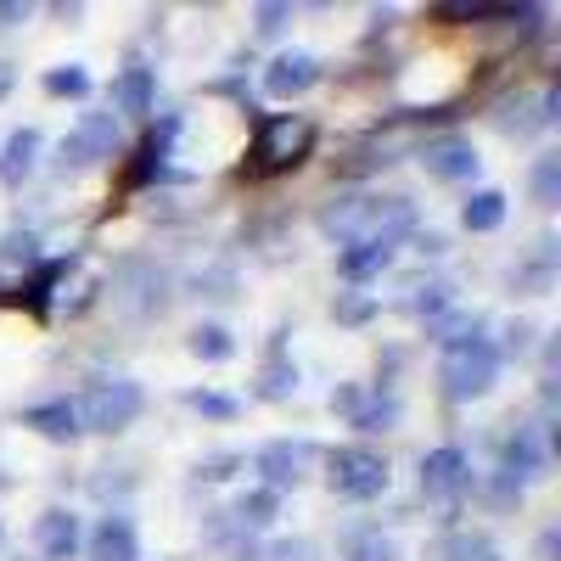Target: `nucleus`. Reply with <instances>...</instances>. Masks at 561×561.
Listing matches in <instances>:
<instances>
[{
	"label": "nucleus",
	"mask_w": 561,
	"mask_h": 561,
	"mask_svg": "<svg viewBox=\"0 0 561 561\" xmlns=\"http://www.w3.org/2000/svg\"><path fill=\"white\" fill-rule=\"evenodd\" d=\"M140 404H147V393H140V382L129 377H107V382H90V393L73 404L79 415V433H124L129 421L140 415Z\"/></svg>",
	"instance_id": "obj_1"
},
{
	"label": "nucleus",
	"mask_w": 561,
	"mask_h": 561,
	"mask_svg": "<svg viewBox=\"0 0 561 561\" xmlns=\"http://www.w3.org/2000/svg\"><path fill=\"white\" fill-rule=\"evenodd\" d=\"M438 382H444V393H449V399H460V404L483 399V393L500 382V348H494V343H483V337L460 343V348H444Z\"/></svg>",
	"instance_id": "obj_2"
},
{
	"label": "nucleus",
	"mask_w": 561,
	"mask_h": 561,
	"mask_svg": "<svg viewBox=\"0 0 561 561\" xmlns=\"http://www.w3.org/2000/svg\"><path fill=\"white\" fill-rule=\"evenodd\" d=\"M314 152V124L309 118H264L253 135V174H287Z\"/></svg>",
	"instance_id": "obj_3"
},
{
	"label": "nucleus",
	"mask_w": 561,
	"mask_h": 561,
	"mask_svg": "<svg viewBox=\"0 0 561 561\" xmlns=\"http://www.w3.org/2000/svg\"><path fill=\"white\" fill-rule=\"evenodd\" d=\"M325 483L343 500H377L388 494V460L377 449H332L325 455Z\"/></svg>",
	"instance_id": "obj_4"
},
{
	"label": "nucleus",
	"mask_w": 561,
	"mask_h": 561,
	"mask_svg": "<svg viewBox=\"0 0 561 561\" xmlns=\"http://www.w3.org/2000/svg\"><path fill=\"white\" fill-rule=\"evenodd\" d=\"M118 140H124V135H118V113H84V118L73 124V135H62L57 163H62V174H68V169H90V163L113 158Z\"/></svg>",
	"instance_id": "obj_5"
},
{
	"label": "nucleus",
	"mask_w": 561,
	"mask_h": 561,
	"mask_svg": "<svg viewBox=\"0 0 561 561\" xmlns=\"http://www.w3.org/2000/svg\"><path fill=\"white\" fill-rule=\"evenodd\" d=\"M550 118H556V90H517V96H505L494 107V129L500 135H517V140L550 129Z\"/></svg>",
	"instance_id": "obj_6"
},
{
	"label": "nucleus",
	"mask_w": 561,
	"mask_h": 561,
	"mask_svg": "<svg viewBox=\"0 0 561 561\" xmlns=\"http://www.w3.org/2000/svg\"><path fill=\"white\" fill-rule=\"evenodd\" d=\"M478 147L466 135H433L427 147H421V169H427L433 180H444V185H460V180H472L478 174Z\"/></svg>",
	"instance_id": "obj_7"
},
{
	"label": "nucleus",
	"mask_w": 561,
	"mask_h": 561,
	"mask_svg": "<svg viewBox=\"0 0 561 561\" xmlns=\"http://www.w3.org/2000/svg\"><path fill=\"white\" fill-rule=\"evenodd\" d=\"M309 444H287V438H275V444H264L259 455H253V466H259V478H264V489L270 494H287V489H298L304 483V466H309Z\"/></svg>",
	"instance_id": "obj_8"
},
{
	"label": "nucleus",
	"mask_w": 561,
	"mask_h": 561,
	"mask_svg": "<svg viewBox=\"0 0 561 561\" xmlns=\"http://www.w3.org/2000/svg\"><path fill=\"white\" fill-rule=\"evenodd\" d=\"M314 84H320V62L309 51H280L264 68V96H275V102H298V96H309Z\"/></svg>",
	"instance_id": "obj_9"
},
{
	"label": "nucleus",
	"mask_w": 561,
	"mask_h": 561,
	"mask_svg": "<svg viewBox=\"0 0 561 561\" xmlns=\"http://www.w3.org/2000/svg\"><path fill=\"white\" fill-rule=\"evenodd\" d=\"M466 489H472V460L460 449H433L421 460V494L427 500H460Z\"/></svg>",
	"instance_id": "obj_10"
},
{
	"label": "nucleus",
	"mask_w": 561,
	"mask_h": 561,
	"mask_svg": "<svg viewBox=\"0 0 561 561\" xmlns=\"http://www.w3.org/2000/svg\"><path fill=\"white\" fill-rule=\"evenodd\" d=\"M34 545H39V561H73L79 545H84V528L73 511H39V523H34Z\"/></svg>",
	"instance_id": "obj_11"
},
{
	"label": "nucleus",
	"mask_w": 561,
	"mask_h": 561,
	"mask_svg": "<svg viewBox=\"0 0 561 561\" xmlns=\"http://www.w3.org/2000/svg\"><path fill=\"white\" fill-rule=\"evenodd\" d=\"M23 427H34L39 438H51V444H73V438H79L73 399H45V404H28V410H23Z\"/></svg>",
	"instance_id": "obj_12"
},
{
	"label": "nucleus",
	"mask_w": 561,
	"mask_h": 561,
	"mask_svg": "<svg viewBox=\"0 0 561 561\" xmlns=\"http://www.w3.org/2000/svg\"><path fill=\"white\" fill-rule=\"evenodd\" d=\"M427 561H500V545L489 534H472V528H449L433 539Z\"/></svg>",
	"instance_id": "obj_13"
},
{
	"label": "nucleus",
	"mask_w": 561,
	"mask_h": 561,
	"mask_svg": "<svg viewBox=\"0 0 561 561\" xmlns=\"http://www.w3.org/2000/svg\"><path fill=\"white\" fill-rule=\"evenodd\" d=\"M90 561H140L135 528L124 517H102L96 534H90Z\"/></svg>",
	"instance_id": "obj_14"
},
{
	"label": "nucleus",
	"mask_w": 561,
	"mask_h": 561,
	"mask_svg": "<svg viewBox=\"0 0 561 561\" xmlns=\"http://www.w3.org/2000/svg\"><path fill=\"white\" fill-rule=\"evenodd\" d=\"M152 96H158L152 68H124V73L113 79V107L129 113V118H147V113H152Z\"/></svg>",
	"instance_id": "obj_15"
},
{
	"label": "nucleus",
	"mask_w": 561,
	"mask_h": 561,
	"mask_svg": "<svg viewBox=\"0 0 561 561\" xmlns=\"http://www.w3.org/2000/svg\"><path fill=\"white\" fill-rule=\"evenodd\" d=\"M34 158H39V129L7 135V147H0V180H7V185H23V180L34 174Z\"/></svg>",
	"instance_id": "obj_16"
},
{
	"label": "nucleus",
	"mask_w": 561,
	"mask_h": 561,
	"mask_svg": "<svg viewBox=\"0 0 561 561\" xmlns=\"http://www.w3.org/2000/svg\"><path fill=\"white\" fill-rule=\"evenodd\" d=\"M225 517L237 523L242 534H253V528H270V523L280 517V494H270V489H248V494H237V505H230Z\"/></svg>",
	"instance_id": "obj_17"
},
{
	"label": "nucleus",
	"mask_w": 561,
	"mask_h": 561,
	"mask_svg": "<svg viewBox=\"0 0 561 561\" xmlns=\"http://www.w3.org/2000/svg\"><path fill=\"white\" fill-rule=\"evenodd\" d=\"M393 264V248L388 242H348V253L337 259V270L348 280H370V275H382Z\"/></svg>",
	"instance_id": "obj_18"
},
{
	"label": "nucleus",
	"mask_w": 561,
	"mask_h": 561,
	"mask_svg": "<svg viewBox=\"0 0 561 561\" xmlns=\"http://www.w3.org/2000/svg\"><path fill=\"white\" fill-rule=\"evenodd\" d=\"M293 393H298V365L275 348V354L264 359V370H259V399L280 404V399H293Z\"/></svg>",
	"instance_id": "obj_19"
},
{
	"label": "nucleus",
	"mask_w": 561,
	"mask_h": 561,
	"mask_svg": "<svg viewBox=\"0 0 561 561\" xmlns=\"http://www.w3.org/2000/svg\"><path fill=\"white\" fill-rule=\"evenodd\" d=\"M460 225L472 230V237H483V230H500L505 225V192H472L460 208Z\"/></svg>",
	"instance_id": "obj_20"
},
{
	"label": "nucleus",
	"mask_w": 561,
	"mask_h": 561,
	"mask_svg": "<svg viewBox=\"0 0 561 561\" xmlns=\"http://www.w3.org/2000/svg\"><path fill=\"white\" fill-rule=\"evenodd\" d=\"M528 192H534V203H539V208H556V203H561V152H545V158L534 163Z\"/></svg>",
	"instance_id": "obj_21"
},
{
	"label": "nucleus",
	"mask_w": 561,
	"mask_h": 561,
	"mask_svg": "<svg viewBox=\"0 0 561 561\" xmlns=\"http://www.w3.org/2000/svg\"><path fill=\"white\" fill-rule=\"evenodd\" d=\"M478 325H483L478 314H460V309H444L438 320H427V332H433V337H438L444 348H460V343H472V337H478Z\"/></svg>",
	"instance_id": "obj_22"
},
{
	"label": "nucleus",
	"mask_w": 561,
	"mask_h": 561,
	"mask_svg": "<svg viewBox=\"0 0 561 561\" xmlns=\"http://www.w3.org/2000/svg\"><path fill=\"white\" fill-rule=\"evenodd\" d=\"M393 415H399V399H393V393H377V399H359V410H354L348 421H354L359 433H388Z\"/></svg>",
	"instance_id": "obj_23"
},
{
	"label": "nucleus",
	"mask_w": 561,
	"mask_h": 561,
	"mask_svg": "<svg viewBox=\"0 0 561 561\" xmlns=\"http://www.w3.org/2000/svg\"><path fill=\"white\" fill-rule=\"evenodd\" d=\"M185 348H192L197 359H208V365H219V359H230V354H237V343H230V332H225V325H197V332L185 337Z\"/></svg>",
	"instance_id": "obj_24"
},
{
	"label": "nucleus",
	"mask_w": 561,
	"mask_h": 561,
	"mask_svg": "<svg viewBox=\"0 0 561 561\" xmlns=\"http://www.w3.org/2000/svg\"><path fill=\"white\" fill-rule=\"evenodd\" d=\"M45 96H90V73L79 68V62H68V68H51L45 73Z\"/></svg>",
	"instance_id": "obj_25"
},
{
	"label": "nucleus",
	"mask_w": 561,
	"mask_h": 561,
	"mask_svg": "<svg viewBox=\"0 0 561 561\" xmlns=\"http://www.w3.org/2000/svg\"><path fill=\"white\" fill-rule=\"evenodd\" d=\"M62 275H68V259H51V264H39V275L28 280V293H23L34 314H45V304H51V287H57Z\"/></svg>",
	"instance_id": "obj_26"
},
{
	"label": "nucleus",
	"mask_w": 561,
	"mask_h": 561,
	"mask_svg": "<svg viewBox=\"0 0 561 561\" xmlns=\"http://www.w3.org/2000/svg\"><path fill=\"white\" fill-rule=\"evenodd\" d=\"M410 309H415V314H427V320H438L444 309H455V287H449V280H427V287H415Z\"/></svg>",
	"instance_id": "obj_27"
},
{
	"label": "nucleus",
	"mask_w": 561,
	"mask_h": 561,
	"mask_svg": "<svg viewBox=\"0 0 561 561\" xmlns=\"http://www.w3.org/2000/svg\"><path fill=\"white\" fill-rule=\"evenodd\" d=\"M185 404H192L197 415H208V421H230V415L242 410L230 393H214V388H192V393H185Z\"/></svg>",
	"instance_id": "obj_28"
},
{
	"label": "nucleus",
	"mask_w": 561,
	"mask_h": 561,
	"mask_svg": "<svg viewBox=\"0 0 561 561\" xmlns=\"http://www.w3.org/2000/svg\"><path fill=\"white\" fill-rule=\"evenodd\" d=\"M287 23H293V7H287V0H259V7H253V28H259L264 39L287 34Z\"/></svg>",
	"instance_id": "obj_29"
},
{
	"label": "nucleus",
	"mask_w": 561,
	"mask_h": 561,
	"mask_svg": "<svg viewBox=\"0 0 561 561\" xmlns=\"http://www.w3.org/2000/svg\"><path fill=\"white\" fill-rule=\"evenodd\" d=\"M343 561H393V545L382 534H359V539H348Z\"/></svg>",
	"instance_id": "obj_30"
},
{
	"label": "nucleus",
	"mask_w": 561,
	"mask_h": 561,
	"mask_svg": "<svg viewBox=\"0 0 561 561\" xmlns=\"http://www.w3.org/2000/svg\"><path fill=\"white\" fill-rule=\"evenodd\" d=\"M259 561H320V545L314 539H275Z\"/></svg>",
	"instance_id": "obj_31"
},
{
	"label": "nucleus",
	"mask_w": 561,
	"mask_h": 561,
	"mask_svg": "<svg viewBox=\"0 0 561 561\" xmlns=\"http://www.w3.org/2000/svg\"><path fill=\"white\" fill-rule=\"evenodd\" d=\"M332 314H337L343 325H365L370 314H377V298H365V293H348V298H337V304H332Z\"/></svg>",
	"instance_id": "obj_32"
},
{
	"label": "nucleus",
	"mask_w": 561,
	"mask_h": 561,
	"mask_svg": "<svg viewBox=\"0 0 561 561\" xmlns=\"http://www.w3.org/2000/svg\"><path fill=\"white\" fill-rule=\"evenodd\" d=\"M230 466H242V455H214V460L197 466V472H203L208 483H219V478H230Z\"/></svg>",
	"instance_id": "obj_33"
},
{
	"label": "nucleus",
	"mask_w": 561,
	"mask_h": 561,
	"mask_svg": "<svg viewBox=\"0 0 561 561\" xmlns=\"http://www.w3.org/2000/svg\"><path fill=\"white\" fill-rule=\"evenodd\" d=\"M534 556H539V561H556V556H561V534H556V528H545V534H539V545H534Z\"/></svg>",
	"instance_id": "obj_34"
},
{
	"label": "nucleus",
	"mask_w": 561,
	"mask_h": 561,
	"mask_svg": "<svg viewBox=\"0 0 561 561\" xmlns=\"http://www.w3.org/2000/svg\"><path fill=\"white\" fill-rule=\"evenodd\" d=\"M23 18H28L23 0H0V28H12V23H23Z\"/></svg>",
	"instance_id": "obj_35"
},
{
	"label": "nucleus",
	"mask_w": 561,
	"mask_h": 561,
	"mask_svg": "<svg viewBox=\"0 0 561 561\" xmlns=\"http://www.w3.org/2000/svg\"><path fill=\"white\" fill-rule=\"evenodd\" d=\"M528 348V325H505V354H523Z\"/></svg>",
	"instance_id": "obj_36"
},
{
	"label": "nucleus",
	"mask_w": 561,
	"mask_h": 561,
	"mask_svg": "<svg viewBox=\"0 0 561 561\" xmlns=\"http://www.w3.org/2000/svg\"><path fill=\"white\" fill-rule=\"evenodd\" d=\"M12 84H18V73H12V62H0V102L12 96Z\"/></svg>",
	"instance_id": "obj_37"
},
{
	"label": "nucleus",
	"mask_w": 561,
	"mask_h": 561,
	"mask_svg": "<svg viewBox=\"0 0 561 561\" xmlns=\"http://www.w3.org/2000/svg\"><path fill=\"white\" fill-rule=\"evenodd\" d=\"M18 561H23V556H18Z\"/></svg>",
	"instance_id": "obj_38"
}]
</instances>
